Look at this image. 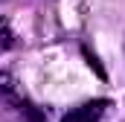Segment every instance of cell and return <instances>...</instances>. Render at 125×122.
Masks as SVG:
<instances>
[{
	"label": "cell",
	"instance_id": "obj_1",
	"mask_svg": "<svg viewBox=\"0 0 125 122\" xmlns=\"http://www.w3.org/2000/svg\"><path fill=\"white\" fill-rule=\"evenodd\" d=\"M108 105H111L108 99H96V102H84V105L73 108V111H70V113H67V116H64L61 122H99Z\"/></svg>",
	"mask_w": 125,
	"mask_h": 122
},
{
	"label": "cell",
	"instance_id": "obj_2",
	"mask_svg": "<svg viewBox=\"0 0 125 122\" xmlns=\"http://www.w3.org/2000/svg\"><path fill=\"white\" fill-rule=\"evenodd\" d=\"M12 44H15V32H12L6 18H0V52H6Z\"/></svg>",
	"mask_w": 125,
	"mask_h": 122
}]
</instances>
